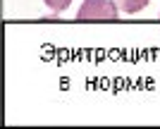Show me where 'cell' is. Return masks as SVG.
<instances>
[{
  "mask_svg": "<svg viewBox=\"0 0 160 129\" xmlns=\"http://www.w3.org/2000/svg\"><path fill=\"white\" fill-rule=\"evenodd\" d=\"M48 5V10H53V12H65L67 7L72 5V0H43Z\"/></svg>",
  "mask_w": 160,
  "mask_h": 129,
  "instance_id": "obj_3",
  "label": "cell"
},
{
  "mask_svg": "<svg viewBox=\"0 0 160 129\" xmlns=\"http://www.w3.org/2000/svg\"><path fill=\"white\" fill-rule=\"evenodd\" d=\"M120 17V7L115 0H84L77 12L79 22H115Z\"/></svg>",
  "mask_w": 160,
  "mask_h": 129,
  "instance_id": "obj_1",
  "label": "cell"
},
{
  "mask_svg": "<svg viewBox=\"0 0 160 129\" xmlns=\"http://www.w3.org/2000/svg\"><path fill=\"white\" fill-rule=\"evenodd\" d=\"M148 2H151V0H115V5L120 7V12H124V14H136V12H141Z\"/></svg>",
  "mask_w": 160,
  "mask_h": 129,
  "instance_id": "obj_2",
  "label": "cell"
}]
</instances>
